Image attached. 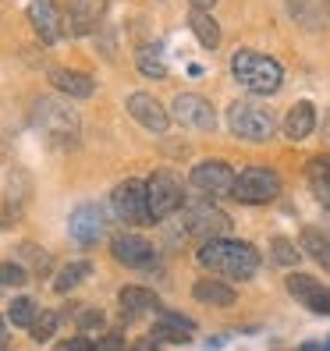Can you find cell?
I'll use <instances>...</instances> for the list:
<instances>
[{"label":"cell","instance_id":"cell-7","mask_svg":"<svg viewBox=\"0 0 330 351\" xmlns=\"http://www.w3.org/2000/svg\"><path fill=\"white\" fill-rule=\"evenodd\" d=\"M110 206H114L117 220H125V223H132V227L153 223L150 199H146V181H139V178L121 181L117 189H114V195H110Z\"/></svg>","mask_w":330,"mask_h":351},{"label":"cell","instance_id":"cell-23","mask_svg":"<svg viewBox=\"0 0 330 351\" xmlns=\"http://www.w3.org/2000/svg\"><path fill=\"white\" fill-rule=\"evenodd\" d=\"M135 68L146 78H167V60L160 53V43H146L135 50Z\"/></svg>","mask_w":330,"mask_h":351},{"label":"cell","instance_id":"cell-1","mask_svg":"<svg viewBox=\"0 0 330 351\" xmlns=\"http://www.w3.org/2000/svg\"><path fill=\"white\" fill-rule=\"evenodd\" d=\"M199 263L220 280H252L259 274V249L238 238H213L199 245Z\"/></svg>","mask_w":330,"mask_h":351},{"label":"cell","instance_id":"cell-16","mask_svg":"<svg viewBox=\"0 0 330 351\" xmlns=\"http://www.w3.org/2000/svg\"><path fill=\"white\" fill-rule=\"evenodd\" d=\"M192 330L196 323L189 316H181V313H171V308H160L156 313V326H153V337L163 344H185V341H192Z\"/></svg>","mask_w":330,"mask_h":351},{"label":"cell","instance_id":"cell-18","mask_svg":"<svg viewBox=\"0 0 330 351\" xmlns=\"http://www.w3.org/2000/svg\"><path fill=\"white\" fill-rule=\"evenodd\" d=\"M192 298L202 302V305H213V308H231V305L238 302L235 287H231L228 280H220V277H202V280H196Z\"/></svg>","mask_w":330,"mask_h":351},{"label":"cell","instance_id":"cell-6","mask_svg":"<svg viewBox=\"0 0 330 351\" xmlns=\"http://www.w3.org/2000/svg\"><path fill=\"white\" fill-rule=\"evenodd\" d=\"M181 223H185V234H192L199 241H213V238H224L231 231V217L210 199H199V202L185 206Z\"/></svg>","mask_w":330,"mask_h":351},{"label":"cell","instance_id":"cell-33","mask_svg":"<svg viewBox=\"0 0 330 351\" xmlns=\"http://www.w3.org/2000/svg\"><path fill=\"white\" fill-rule=\"evenodd\" d=\"M18 252H22V256L32 263V270H36L39 277H47V274H50V256H47V252H39L32 241H22V245H18Z\"/></svg>","mask_w":330,"mask_h":351},{"label":"cell","instance_id":"cell-2","mask_svg":"<svg viewBox=\"0 0 330 351\" xmlns=\"http://www.w3.org/2000/svg\"><path fill=\"white\" fill-rule=\"evenodd\" d=\"M231 75L256 96H274L284 86L281 60L266 57V53H256V50H238L231 57Z\"/></svg>","mask_w":330,"mask_h":351},{"label":"cell","instance_id":"cell-26","mask_svg":"<svg viewBox=\"0 0 330 351\" xmlns=\"http://www.w3.org/2000/svg\"><path fill=\"white\" fill-rule=\"evenodd\" d=\"M305 178H309V184H313V192L323 202H330V156H313L309 160Z\"/></svg>","mask_w":330,"mask_h":351},{"label":"cell","instance_id":"cell-37","mask_svg":"<svg viewBox=\"0 0 330 351\" xmlns=\"http://www.w3.org/2000/svg\"><path fill=\"white\" fill-rule=\"evenodd\" d=\"M128 351H160V341H156V337L150 334V337H142V341H135V344H132Z\"/></svg>","mask_w":330,"mask_h":351},{"label":"cell","instance_id":"cell-41","mask_svg":"<svg viewBox=\"0 0 330 351\" xmlns=\"http://www.w3.org/2000/svg\"><path fill=\"white\" fill-rule=\"evenodd\" d=\"M327 138H330V114H327Z\"/></svg>","mask_w":330,"mask_h":351},{"label":"cell","instance_id":"cell-35","mask_svg":"<svg viewBox=\"0 0 330 351\" xmlns=\"http://www.w3.org/2000/svg\"><path fill=\"white\" fill-rule=\"evenodd\" d=\"M54 351H96V344H93L89 337H82V334H78V337H68V341H60V344H57Z\"/></svg>","mask_w":330,"mask_h":351},{"label":"cell","instance_id":"cell-21","mask_svg":"<svg viewBox=\"0 0 330 351\" xmlns=\"http://www.w3.org/2000/svg\"><path fill=\"white\" fill-rule=\"evenodd\" d=\"M316 132V107L313 103H295L292 110H287V117H284V135L292 138V142H302L305 135H313Z\"/></svg>","mask_w":330,"mask_h":351},{"label":"cell","instance_id":"cell-5","mask_svg":"<svg viewBox=\"0 0 330 351\" xmlns=\"http://www.w3.org/2000/svg\"><path fill=\"white\" fill-rule=\"evenodd\" d=\"M228 128L245 138V142H270L277 125H274V114L270 110H263L259 103H249V99H238L231 103V110H228Z\"/></svg>","mask_w":330,"mask_h":351},{"label":"cell","instance_id":"cell-22","mask_svg":"<svg viewBox=\"0 0 330 351\" xmlns=\"http://www.w3.org/2000/svg\"><path fill=\"white\" fill-rule=\"evenodd\" d=\"M302 249L313 256L323 270H330V231H323V227H302Z\"/></svg>","mask_w":330,"mask_h":351},{"label":"cell","instance_id":"cell-9","mask_svg":"<svg viewBox=\"0 0 330 351\" xmlns=\"http://www.w3.org/2000/svg\"><path fill=\"white\" fill-rule=\"evenodd\" d=\"M235 171L228 167V160H202L192 167L189 181H192V189L202 195V199H224V195H231L235 192Z\"/></svg>","mask_w":330,"mask_h":351},{"label":"cell","instance_id":"cell-28","mask_svg":"<svg viewBox=\"0 0 330 351\" xmlns=\"http://www.w3.org/2000/svg\"><path fill=\"white\" fill-rule=\"evenodd\" d=\"M292 11L302 25L309 29H320V22L327 18V8H323V0H292Z\"/></svg>","mask_w":330,"mask_h":351},{"label":"cell","instance_id":"cell-11","mask_svg":"<svg viewBox=\"0 0 330 351\" xmlns=\"http://www.w3.org/2000/svg\"><path fill=\"white\" fill-rule=\"evenodd\" d=\"M68 234L78 249H93V245H99L103 234H107V217H103V210L96 202H82L68 217Z\"/></svg>","mask_w":330,"mask_h":351},{"label":"cell","instance_id":"cell-12","mask_svg":"<svg viewBox=\"0 0 330 351\" xmlns=\"http://www.w3.org/2000/svg\"><path fill=\"white\" fill-rule=\"evenodd\" d=\"M110 252L117 263H125L132 266V270H146V266L156 263V249H153V241L150 238H142L135 231H125V234H117L114 245H110Z\"/></svg>","mask_w":330,"mask_h":351},{"label":"cell","instance_id":"cell-17","mask_svg":"<svg viewBox=\"0 0 330 351\" xmlns=\"http://www.w3.org/2000/svg\"><path fill=\"white\" fill-rule=\"evenodd\" d=\"M64 25L71 36H86L99 25V0H68Z\"/></svg>","mask_w":330,"mask_h":351},{"label":"cell","instance_id":"cell-29","mask_svg":"<svg viewBox=\"0 0 330 351\" xmlns=\"http://www.w3.org/2000/svg\"><path fill=\"white\" fill-rule=\"evenodd\" d=\"M29 174L25 171H11V178H8V206H11V213H18L25 206V199H29Z\"/></svg>","mask_w":330,"mask_h":351},{"label":"cell","instance_id":"cell-13","mask_svg":"<svg viewBox=\"0 0 330 351\" xmlns=\"http://www.w3.org/2000/svg\"><path fill=\"white\" fill-rule=\"evenodd\" d=\"M125 107H128V114L139 121L146 132H153V135H163L167 132V125H171V114L160 107V99L156 96H150V93H132L128 99H125Z\"/></svg>","mask_w":330,"mask_h":351},{"label":"cell","instance_id":"cell-4","mask_svg":"<svg viewBox=\"0 0 330 351\" xmlns=\"http://www.w3.org/2000/svg\"><path fill=\"white\" fill-rule=\"evenodd\" d=\"M146 199H150L153 223L167 220L178 210H185V181L174 171H153L146 181Z\"/></svg>","mask_w":330,"mask_h":351},{"label":"cell","instance_id":"cell-34","mask_svg":"<svg viewBox=\"0 0 330 351\" xmlns=\"http://www.w3.org/2000/svg\"><path fill=\"white\" fill-rule=\"evenodd\" d=\"M103 326H107V316H103L99 308H86V313L78 316V330H86L82 337H89V334H103Z\"/></svg>","mask_w":330,"mask_h":351},{"label":"cell","instance_id":"cell-25","mask_svg":"<svg viewBox=\"0 0 330 351\" xmlns=\"http://www.w3.org/2000/svg\"><path fill=\"white\" fill-rule=\"evenodd\" d=\"M89 274H93V266H89L86 259H78V263H68L64 270H60V274L54 277V291H57V295H71L75 287H78L82 280H86Z\"/></svg>","mask_w":330,"mask_h":351},{"label":"cell","instance_id":"cell-30","mask_svg":"<svg viewBox=\"0 0 330 351\" xmlns=\"http://www.w3.org/2000/svg\"><path fill=\"white\" fill-rule=\"evenodd\" d=\"M270 259H274L277 266H298L302 249H298L295 241H287V238H274V245H270Z\"/></svg>","mask_w":330,"mask_h":351},{"label":"cell","instance_id":"cell-10","mask_svg":"<svg viewBox=\"0 0 330 351\" xmlns=\"http://www.w3.org/2000/svg\"><path fill=\"white\" fill-rule=\"evenodd\" d=\"M171 117L189 132H213L217 128V110L213 103L199 93H178L171 103Z\"/></svg>","mask_w":330,"mask_h":351},{"label":"cell","instance_id":"cell-14","mask_svg":"<svg viewBox=\"0 0 330 351\" xmlns=\"http://www.w3.org/2000/svg\"><path fill=\"white\" fill-rule=\"evenodd\" d=\"M29 22L47 47H54L64 36V14H60V8L54 0H29Z\"/></svg>","mask_w":330,"mask_h":351},{"label":"cell","instance_id":"cell-31","mask_svg":"<svg viewBox=\"0 0 330 351\" xmlns=\"http://www.w3.org/2000/svg\"><path fill=\"white\" fill-rule=\"evenodd\" d=\"M57 313H39V319L32 323V330H29V337L36 341V344H47L50 337H54V330H57Z\"/></svg>","mask_w":330,"mask_h":351},{"label":"cell","instance_id":"cell-15","mask_svg":"<svg viewBox=\"0 0 330 351\" xmlns=\"http://www.w3.org/2000/svg\"><path fill=\"white\" fill-rule=\"evenodd\" d=\"M284 284L305 308H313V313H320V316H330V287L327 284H320L309 274H287Z\"/></svg>","mask_w":330,"mask_h":351},{"label":"cell","instance_id":"cell-27","mask_svg":"<svg viewBox=\"0 0 330 351\" xmlns=\"http://www.w3.org/2000/svg\"><path fill=\"white\" fill-rule=\"evenodd\" d=\"M8 319H11L18 330H32V323L39 319V305H36V298L18 295V298L11 302V308H8Z\"/></svg>","mask_w":330,"mask_h":351},{"label":"cell","instance_id":"cell-3","mask_svg":"<svg viewBox=\"0 0 330 351\" xmlns=\"http://www.w3.org/2000/svg\"><path fill=\"white\" fill-rule=\"evenodd\" d=\"M32 125L50 142H57V146H68V142H75L78 132H82L78 110L71 103H60V99H39L36 110H32Z\"/></svg>","mask_w":330,"mask_h":351},{"label":"cell","instance_id":"cell-8","mask_svg":"<svg viewBox=\"0 0 330 351\" xmlns=\"http://www.w3.org/2000/svg\"><path fill=\"white\" fill-rule=\"evenodd\" d=\"M241 206H263L274 202L281 195V178L270 167H245L235 178V192H231Z\"/></svg>","mask_w":330,"mask_h":351},{"label":"cell","instance_id":"cell-20","mask_svg":"<svg viewBox=\"0 0 330 351\" xmlns=\"http://www.w3.org/2000/svg\"><path fill=\"white\" fill-rule=\"evenodd\" d=\"M50 86L60 89L64 96H71V99H89L93 89H96L89 75L71 71V68H54V71H50Z\"/></svg>","mask_w":330,"mask_h":351},{"label":"cell","instance_id":"cell-38","mask_svg":"<svg viewBox=\"0 0 330 351\" xmlns=\"http://www.w3.org/2000/svg\"><path fill=\"white\" fill-rule=\"evenodd\" d=\"M189 4H192L196 11H210V8L217 4V0H189Z\"/></svg>","mask_w":330,"mask_h":351},{"label":"cell","instance_id":"cell-32","mask_svg":"<svg viewBox=\"0 0 330 351\" xmlns=\"http://www.w3.org/2000/svg\"><path fill=\"white\" fill-rule=\"evenodd\" d=\"M29 284V270L22 263H0V287H22Z\"/></svg>","mask_w":330,"mask_h":351},{"label":"cell","instance_id":"cell-19","mask_svg":"<svg viewBox=\"0 0 330 351\" xmlns=\"http://www.w3.org/2000/svg\"><path fill=\"white\" fill-rule=\"evenodd\" d=\"M121 313L125 316H146V313H160V298L150 291V287H139V284H128V287H121Z\"/></svg>","mask_w":330,"mask_h":351},{"label":"cell","instance_id":"cell-39","mask_svg":"<svg viewBox=\"0 0 330 351\" xmlns=\"http://www.w3.org/2000/svg\"><path fill=\"white\" fill-rule=\"evenodd\" d=\"M298 351H330V341L327 344H302Z\"/></svg>","mask_w":330,"mask_h":351},{"label":"cell","instance_id":"cell-36","mask_svg":"<svg viewBox=\"0 0 330 351\" xmlns=\"http://www.w3.org/2000/svg\"><path fill=\"white\" fill-rule=\"evenodd\" d=\"M96 351H128V348H125V337H121V334H107L96 344Z\"/></svg>","mask_w":330,"mask_h":351},{"label":"cell","instance_id":"cell-24","mask_svg":"<svg viewBox=\"0 0 330 351\" xmlns=\"http://www.w3.org/2000/svg\"><path fill=\"white\" fill-rule=\"evenodd\" d=\"M189 25L199 36V47L202 50H217L220 47V25H217V18H210L206 11H192L189 14Z\"/></svg>","mask_w":330,"mask_h":351},{"label":"cell","instance_id":"cell-40","mask_svg":"<svg viewBox=\"0 0 330 351\" xmlns=\"http://www.w3.org/2000/svg\"><path fill=\"white\" fill-rule=\"evenodd\" d=\"M0 348H8V323H4V316H0Z\"/></svg>","mask_w":330,"mask_h":351}]
</instances>
